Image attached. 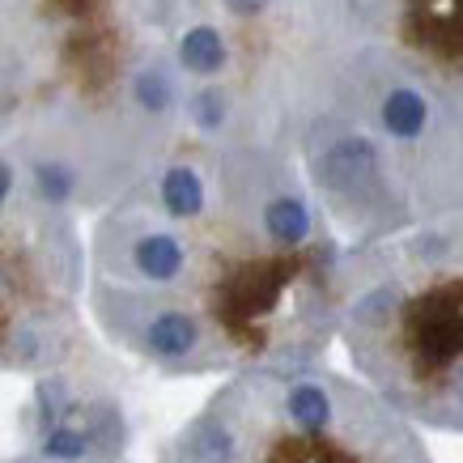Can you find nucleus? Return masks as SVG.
<instances>
[{
    "label": "nucleus",
    "instance_id": "nucleus-1",
    "mask_svg": "<svg viewBox=\"0 0 463 463\" xmlns=\"http://www.w3.org/2000/svg\"><path fill=\"white\" fill-rule=\"evenodd\" d=\"M183 0H0V154L47 209L119 196L175 145Z\"/></svg>",
    "mask_w": 463,
    "mask_h": 463
},
{
    "label": "nucleus",
    "instance_id": "nucleus-2",
    "mask_svg": "<svg viewBox=\"0 0 463 463\" xmlns=\"http://www.w3.org/2000/svg\"><path fill=\"white\" fill-rule=\"evenodd\" d=\"M77 289V239L64 209L22 192L0 154V365H43L60 349V319Z\"/></svg>",
    "mask_w": 463,
    "mask_h": 463
},
{
    "label": "nucleus",
    "instance_id": "nucleus-3",
    "mask_svg": "<svg viewBox=\"0 0 463 463\" xmlns=\"http://www.w3.org/2000/svg\"><path fill=\"white\" fill-rule=\"evenodd\" d=\"M404 387L438 400V421L463 425V272H438L417 289L374 285L353 307V353L379 349Z\"/></svg>",
    "mask_w": 463,
    "mask_h": 463
},
{
    "label": "nucleus",
    "instance_id": "nucleus-4",
    "mask_svg": "<svg viewBox=\"0 0 463 463\" xmlns=\"http://www.w3.org/2000/svg\"><path fill=\"white\" fill-rule=\"evenodd\" d=\"M22 463H47V459H22Z\"/></svg>",
    "mask_w": 463,
    "mask_h": 463
}]
</instances>
